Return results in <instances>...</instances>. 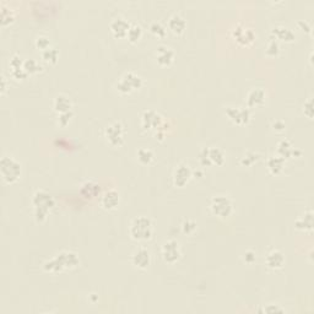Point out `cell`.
I'll return each mask as SVG.
<instances>
[{"mask_svg":"<svg viewBox=\"0 0 314 314\" xmlns=\"http://www.w3.org/2000/svg\"><path fill=\"white\" fill-rule=\"evenodd\" d=\"M0 16H1V25L6 26L9 23H11L15 20V12L14 10L10 6H7L6 4L2 2L1 6H0Z\"/></svg>","mask_w":314,"mask_h":314,"instance_id":"4316f807","label":"cell"},{"mask_svg":"<svg viewBox=\"0 0 314 314\" xmlns=\"http://www.w3.org/2000/svg\"><path fill=\"white\" fill-rule=\"evenodd\" d=\"M72 117H74V112L72 111L58 114V125L61 128H65L66 125H69V123L71 122Z\"/></svg>","mask_w":314,"mask_h":314,"instance_id":"e575fe53","label":"cell"},{"mask_svg":"<svg viewBox=\"0 0 314 314\" xmlns=\"http://www.w3.org/2000/svg\"><path fill=\"white\" fill-rule=\"evenodd\" d=\"M195 230H197V224L194 221H192V220H184L183 224H182V231H183V233L192 235Z\"/></svg>","mask_w":314,"mask_h":314,"instance_id":"8d00e7d4","label":"cell"},{"mask_svg":"<svg viewBox=\"0 0 314 314\" xmlns=\"http://www.w3.org/2000/svg\"><path fill=\"white\" fill-rule=\"evenodd\" d=\"M276 154L280 155L281 157H284L285 160L287 158H294L299 157L301 155L300 150H297L296 147H294V145L287 139H283L280 143L278 144V149H276Z\"/></svg>","mask_w":314,"mask_h":314,"instance_id":"ffe728a7","label":"cell"},{"mask_svg":"<svg viewBox=\"0 0 314 314\" xmlns=\"http://www.w3.org/2000/svg\"><path fill=\"white\" fill-rule=\"evenodd\" d=\"M80 264V258L75 252L61 251L43 264L45 273H61L75 269Z\"/></svg>","mask_w":314,"mask_h":314,"instance_id":"6da1fadb","label":"cell"},{"mask_svg":"<svg viewBox=\"0 0 314 314\" xmlns=\"http://www.w3.org/2000/svg\"><path fill=\"white\" fill-rule=\"evenodd\" d=\"M141 36H143V28H141V26L138 25V23L130 25V28H129L127 34L129 41L131 43H136L141 38Z\"/></svg>","mask_w":314,"mask_h":314,"instance_id":"f546056e","label":"cell"},{"mask_svg":"<svg viewBox=\"0 0 314 314\" xmlns=\"http://www.w3.org/2000/svg\"><path fill=\"white\" fill-rule=\"evenodd\" d=\"M59 58V50L55 47H49L42 52V59L45 63L55 64Z\"/></svg>","mask_w":314,"mask_h":314,"instance_id":"f1b7e54d","label":"cell"},{"mask_svg":"<svg viewBox=\"0 0 314 314\" xmlns=\"http://www.w3.org/2000/svg\"><path fill=\"white\" fill-rule=\"evenodd\" d=\"M193 177V171L189 166L186 163H181L176 167V170L173 172V183L176 187H186L188 182L192 179Z\"/></svg>","mask_w":314,"mask_h":314,"instance_id":"4fadbf2b","label":"cell"},{"mask_svg":"<svg viewBox=\"0 0 314 314\" xmlns=\"http://www.w3.org/2000/svg\"><path fill=\"white\" fill-rule=\"evenodd\" d=\"M143 77L140 75L135 74L133 71H128L120 77L115 84V88L122 95H129L136 90H140L143 87Z\"/></svg>","mask_w":314,"mask_h":314,"instance_id":"5b68a950","label":"cell"},{"mask_svg":"<svg viewBox=\"0 0 314 314\" xmlns=\"http://www.w3.org/2000/svg\"><path fill=\"white\" fill-rule=\"evenodd\" d=\"M72 101L69 96L60 93V95L55 96L54 101H53V108L58 114L65 113V112L72 111Z\"/></svg>","mask_w":314,"mask_h":314,"instance_id":"7402d4cb","label":"cell"},{"mask_svg":"<svg viewBox=\"0 0 314 314\" xmlns=\"http://www.w3.org/2000/svg\"><path fill=\"white\" fill-rule=\"evenodd\" d=\"M131 263L138 269H146L150 265V263H151V254H150L149 249L145 248V247L135 249V252L131 256Z\"/></svg>","mask_w":314,"mask_h":314,"instance_id":"5bb4252c","label":"cell"},{"mask_svg":"<svg viewBox=\"0 0 314 314\" xmlns=\"http://www.w3.org/2000/svg\"><path fill=\"white\" fill-rule=\"evenodd\" d=\"M303 112H305V115L310 119L313 118V98L310 97L307 101H305V104H303Z\"/></svg>","mask_w":314,"mask_h":314,"instance_id":"74e56055","label":"cell"},{"mask_svg":"<svg viewBox=\"0 0 314 314\" xmlns=\"http://www.w3.org/2000/svg\"><path fill=\"white\" fill-rule=\"evenodd\" d=\"M313 211L307 210L305 214L301 215L299 219L295 222V227L300 231H305V232H312L313 230Z\"/></svg>","mask_w":314,"mask_h":314,"instance_id":"603a6c76","label":"cell"},{"mask_svg":"<svg viewBox=\"0 0 314 314\" xmlns=\"http://www.w3.org/2000/svg\"><path fill=\"white\" fill-rule=\"evenodd\" d=\"M198 160L203 167L222 166L225 163V154L221 149L216 146L204 147L200 150Z\"/></svg>","mask_w":314,"mask_h":314,"instance_id":"52a82bcc","label":"cell"},{"mask_svg":"<svg viewBox=\"0 0 314 314\" xmlns=\"http://www.w3.org/2000/svg\"><path fill=\"white\" fill-rule=\"evenodd\" d=\"M231 34H232V38L241 45H249L256 39V32L243 23H237L233 26Z\"/></svg>","mask_w":314,"mask_h":314,"instance_id":"30bf717a","label":"cell"},{"mask_svg":"<svg viewBox=\"0 0 314 314\" xmlns=\"http://www.w3.org/2000/svg\"><path fill=\"white\" fill-rule=\"evenodd\" d=\"M81 194L84 195L85 198H93L98 192H100V188L96 183L93 182H86L85 184L81 186Z\"/></svg>","mask_w":314,"mask_h":314,"instance_id":"83f0119b","label":"cell"},{"mask_svg":"<svg viewBox=\"0 0 314 314\" xmlns=\"http://www.w3.org/2000/svg\"><path fill=\"white\" fill-rule=\"evenodd\" d=\"M7 90V85H6V77L2 75L1 76V95H5V92H6Z\"/></svg>","mask_w":314,"mask_h":314,"instance_id":"7bdbcfd3","label":"cell"},{"mask_svg":"<svg viewBox=\"0 0 314 314\" xmlns=\"http://www.w3.org/2000/svg\"><path fill=\"white\" fill-rule=\"evenodd\" d=\"M186 27H187L186 20H184L179 14H173L170 18H168V28H170L173 33L176 34L183 33Z\"/></svg>","mask_w":314,"mask_h":314,"instance_id":"d4e9b609","label":"cell"},{"mask_svg":"<svg viewBox=\"0 0 314 314\" xmlns=\"http://www.w3.org/2000/svg\"><path fill=\"white\" fill-rule=\"evenodd\" d=\"M265 53H267V55H269V57H276V55L280 53V44H279V41H276L275 38L270 37V41L268 43Z\"/></svg>","mask_w":314,"mask_h":314,"instance_id":"836d02e7","label":"cell"},{"mask_svg":"<svg viewBox=\"0 0 314 314\" xmlns=\"http://www.w3.org/2000/svg\"><path fill=\"white\" fill-rule=\"evenodd\" d=\"M140 123L144 130H157L158 128H161V124H162V117L154 109H146L141 114Z\"/></svg>","mask_w":314,"mask_h":314,"instance_id":"7c38bea8","label":"cell"},{"mask_svg":"<svg viewBox=\"0 0 314 314\" xmlns=\"http://www.w3.org/2000/svg\"><path fill=\"white\" fill-rule=\"evenodd\" d=\"M256 259H257L256 252L247 251L246 253H244V262H246L247 264H252V263L256 262Z\"/></svg>","mask_w":314,"mask_h":314,"instance_id":"60d3db41","label":"cell"},{"mask_svg":"<svg viewBox=\"0 0 314 314\" xmlns=\"http://www.w3.org/2000/svg\"><path fill=\"white\" fill-rule=\"evenodd\" d=\"M134 241H149L154 235V224L147 216H138L131 221L129 229Z\"/></svg>","mask_w":314,"mask_h":314,"instance_id":"3957f363","label":"cell"},{"mask_svg":"<svg viewBox=\"0 0 314 314\" xmlns=\"http://www.w3.org/2000/svg\"><path fill=\"white\" fill-rule=\"evenodd\" d=\"M130 25L131 23L129 22L127 18L118 16V17H115L111 21L109 28H111V32L113 33L115 38H124V37H127Z\"/></svg>","mask_w":314,"mask_h":314,"instance_id":"9a60e30c","label":"cell"},{"mask_svg":"<svg viewBox=\"0 0 314 314\" xmlns=\"http://www.w3.org/2000/svg\"><path fill=\"white\" fill-rule=\"evenodd\" d=\"M270 37L275 38L276 41H284V42H294L296 38V33L294 32V29H291L287 26H276L272 29V33Z\"/></svg>","mask_w":314,"mask_h":314,"instance_id":"44dd1931","label":"cell"},{"mask_svg":"<svg viewBox=\"0 0 314 314\" xmlns=\"http://www.w3.org/2000/svg\"><path fill=\"white\" fill-rule=\"evenodd\" d=\"M264 312H267V313L285 312V310H284L283 307H280V306H279V305H276V303H270V305H268L267 307L264 308Z\"/></svg>","mask_w":314,"mask_h":314,"instance_id":"ab89813d","label":"cell"},{"mask_svg":"<svg viewBox=\"0 0 314 314\" xmlns=\"http://www.w3.org/2000/svg\"><path fill=\"white\" fill-rule=\"evenodd\" d=\"M210 210L220 219H227L233 213V201L229 195L217 194L210 200Z\"/></svg>","mask_w":314,"mask_h":314,"instance_id":"8992f818","label":"cell"},{"mask_svg":"<svg viewBox=\"0 0 314 314\" xmlns=\"http://www.w3.org/2000/svg\"><path fill=\"white\" fill-rule=\"evenodd\" d=\"M299 26H302L303 31H306L307 33H312V27L307 21H299Z\"/></svg>","mask_w":314,"mask_h":314,"instance_id":"b9f144b4","label":"cell"},{"mask_svg":"<svg viewBox=\"0 0 314 314\" xmlns=\"http://www.w3.org/2000/svg\"><path fill=\"white\" fill-rule=\"evenodd\" d=\"M34 43H36V47L38 48V49H41V52L45 50L47 48L52 47V45H50L49 38H48L47 36H38L36 38V42Z\"/></svg>","mask_w":314,"mask_h":314,"instance_id":"d590c367","label":"cell"},{"mask_svg":"<svg viewBox=\"0 0 314 314\" xmlns=\"http://www.w3.org/2000/svg\"><path fill=\"white\" fill-rule=\"evenodd\" d=\"M161 254H162L163 260L167 264H174L181 259L182 251L179 242L177 240H168L162 244L161 248Z\"/></svg>","mask_w":314,"mask_h":314,"instance_id":"8fae6325","label":"cell"},{"mask_svg":"<svg viewBox=\"0 0 314 314\" xmlns=\"http://www.w3.org/2000/svg\"><path fill=\"white\" fill-rule=\"evenodd\" d=\"M32 205H33V216L37 222L42 224L47 220L48 214L50 213L55 205V201L52 195L43 189H38L34 192L32 197Z\"/></svg>","mask_w":314,"mask_h":314,"instance_id":"7a4b0ae2","label":"cell"},{"mask_svg":"<svg viewBox=\"0 0 314 314\" xmlns=\"http://www.w3.org/2000/svg\"><path fill=\"white\" fill-rule=\"evenodd\" d=\"M286 160L284 157H281L280 155H272L269 156V158L267 160V166L268 170H269L270 173L273 176H276V174H280L283 172L284 167H285Z\"/></svg>","mask_w":314,"mask_h":314,"instance_id":"cb8c5ba5","label":"cell"},{"mask_svg":"<svg viewBox=\"0 0 314 314\" xmlns=\"http://www.w3.org/2000/svg\"><path fill=\"white\" fill-rule=\"evenodd\" d=\"M273 129L276 131V133H283L286 129V124L284 120L281 119H276L273 122Z\"/></svg>","mask_w":314,"mask_h":314,"instance_id":"f35d334b","label":"cell"},{"mask_svg":"<svg viewBox=\"0 0 314 314\" xmlns=\"http://www.w3.org/2000/svg\"><path fill=\"white\" fill-rule=\"evenodd\" d=\"M227 115V118L232 123L237 125H246L248 124L249 120L252 118V112L248 107H242V106H230L226 108L225 112Z\"/></svg>","mask_w":314,"mask_h":314,"instance_id":"9c48e42d","label":"cell"},{"mask_svg":"<svg viewBox=\"0 0 314 314\" xmlns=\"http://www.w3.org/2000/svg\"><path fill=\"white\" fill-rule=\"evenodd\" d=\"M265 264L269 269H280L285 264V254L279 249H273L265 257Z\"/></svg>","mask_w":314,"mask_h":314,"instance_id":"d6986e66","label":"cell"},{"mask_svg":"<svg viewBox=\"0 0 314 314\" xmlns=\"http://www.w3.org/2000/svg\"><path fill=\"white\" fill-rule=\"evenodd\" d=\"M155 55H156L157 63L162 66H170L176 58V53L168 45H158Z\"/></svg>","mask_w":314,"mask_h":314,"instance_id":"2e32d148","label":"cell"},{"mask_svg":"<svg viewBox=\"0 0 314 314\" xmlns=\"http://www.w3.org/2000/svg\"><path fill=\"white\" fill-rule=\"evenodd\" d=\"M120 203V194L118 190L109 189L102 195L101 198V205L102 208L106 210H114L118 208Z\"/></svg>","mask_w":314,"mask_h":314,"instance_id":"ac0fdd59","label":"cell"},{"mask_svg":"<svg viewBox=\"0 0 314 314\" xmlns=\"http://www.w3.org/2000/svg\"><path fill=\"white\" fill-rule=\"evenodd\" d=\"M267 100V93L262 87H254L247 95V107L248 108H254V107H260L265 103Z\"/></svg>","mask_w":314,"mask_h":314,"instance_id":"e0dca14e","label":"cell"},{"mask_svg":"<svg viewBox=\"0 0 314 314\" xmlns=\"http://www.w3.org/2000/svg\"><path fill=\"white\" fill-rule=\"evenodd\" d=\"M21 172V163L17 160H15L12 156H2L0 160V174L4 182L7 184L16 183L20 179Z\"/></svg>","mask_w":314,"mask_h":314,"instance_id":"277c9868","label":"cell"},{"mask_svg":"<svg viewBox=\"0 0 314 314\" xmlns=\"http://www.w3.org/2000/svg\"><path fill=\"white\" fill-rule=\"evenodd\" d=\"M23 69H25V71L27 72L28 75H33L41 71L42 66L41 64L37 60H34V59H26V60H23Z\"/></svg>","mask_w":314,"mask_h":314,"instance_id":"4dcf8cb0","label":"cell"},{"mask_svg":"<svg viewBox=\"0 0 314 314\" xmlns=\"http://www.w3.org/2000/svg\"><path fill=\"white\" fill-rule=\"evenodd\" d=\"M106 140L111 146L120 147L125 143V128L120 122H113L104 130Z\"/></svg>","mask_w":314,"mask_h":314,"instance_id":"ba28073f","label":"cell"},{"mask_svg":"<svg viewBox=\"0 0 314 314\" xmlns=\"http://www.w3.org/2000/svg\"><path fill=\"white\" fill-rule=\"evenodd\" d=\"M136 157L141 165H150L155 158V152L150 147H140L136 151Z\"/></svg>","mask_w":314,"mask_h":314,"instance_id":"484cf974","label":"cell"},{"mask_svg":"<svg viewBox=\"0 0 314 314\" xmlns=\"http://www.w3.org/2000/svg\"><path fill=\"white\" fill-rule=\"evenodd\" d=\"M259 154L253 151H248L243 155L242 158H241V165L244 166V167H252L254 163H257L259 161Z\"/></svg>","mask_w":314,"mask_h":314,"instance_id":"1f68e13d","label":"cell"},{"mask_svg":"<svg viewBox=\"0 0 314 314\" xmlns=\"http://www.w3.org/2000/svg\"><path fill=\"white\" fill-rule=\"evenodd\" d=\"M150 31H151V33H154L155 36L157 37H165L166 34H167V28H166V26L163 25L162 22H160V21L152 22L151 25H150Z\"/></svg>","mask_w":314,"mask_h":314,"instance_id":"d6a6232c","label":"cell"}]
</instances>
